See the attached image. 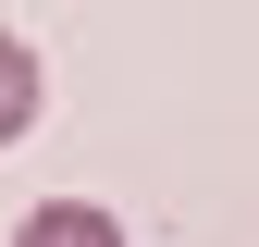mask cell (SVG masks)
Masks as SVG:
<instances>
[{
    "label": "cell",
    "mask_w": 259,
    "mask_h": 247,
    "mask_svg": "<svg viewBox=\"0 0 259 247\" xmlns=\"http://www.w3.org/2000/svg\"><path fill=\"white\" fill-rule=\"evenodd\" d=\"M25 124H37V50H25L13 25H0V148H13Z\"/></svg>",
    "instance_id": "2"
},
{
    "label": "cell",
    "mask_w": 259,
    "mask_h": 247,
    "mask_svg": "<svg viewBox=\"0 0 259 247\" xmlns=\"http://www.w3.org/2000/svg\"><path fill=\"white\" fill-rule=\"evenodd\" d=\"M13 247H123V223H111L99 198H37L13 223Z\"/></svg>",
    "instance_id": "1"
}]
</instances>
